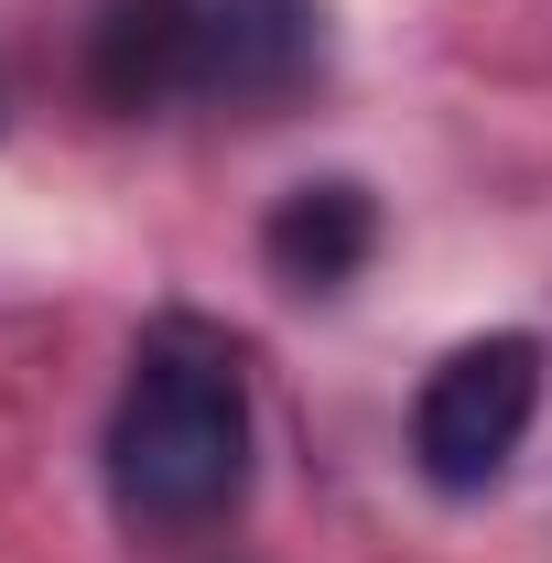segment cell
I'll use <instances>...</instances> for the list:
<instances>
[{
    "label": "cell",
    "mask_w": 552,
    "mask_h": 563,
    "mask_svg": "<svg viewBox=\"0 0 552 563\" xmlns=\"http://www.w3.org/2000/svg\"><path fill=\"white\" fill-rule=\"evenodd\" d=\"M109 498L141 531H207L250 498V379L217 325L163 314L141 336L109 412Z\"/></svg>",
    "instance_id": "1"
},
{
    "label": "cell",
    "mask_w": 552,
    "mask_h": 563,
    "mask_svg": "<svg viewBox=\"0 0 552 563\" xmlns=\"http://www.w3.org/2000/svg\"><path fill=\"white\" fill-rule=\"evenodd\" d=\"M87 76L109 109H272L314 76V0H109Z\"/></svg>",
    "instance_id": "2"
},
{
    "label": "cell",
    "mask_w": 552,
    "mask_h": 563,
    "mask_svg": "<svg viewBox=\"0 0 552 563\" xmlns=\"http://www.w3.org/2000/svg\"><path fill=\"white\" fill-rule=\"evenodd\" d=\"M531 412H542V347H531V336H466L412 401L422 477L444 498L498 488L509 455H520V433H531Z\"/></svg>",
    "instance_id": "3"
},
{
    "label": "cell",
    "mask_w": 552,
    "mask_h": 563,
    "mask_svg": "<svg viewBox=\"0 0 552 563\" xmlns=\"http://www.w3.org/2000/svg\"><path fill=\"white\" fill-rule=\"evenodd\" d=\"M261 250H272V272L292 292H336L379 250V207H368V185H292L272 207V228H261Z\"/></svg>",
    "instance_id": "4"
}]
</instances>
